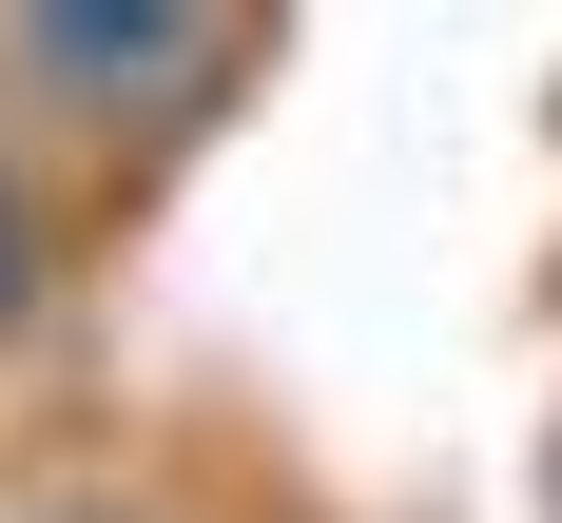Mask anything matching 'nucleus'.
I'll list each match as a JSON object with an SVG mask.
<instances>
[{"label": "nucleus", "instance_id": "nucleus-1", "mask_svg": "<svg viewBox=\"0 0 562 523\" xmlns=\"http://www.w3.org/2000/svg\"><path fill=\"white\" fill-rule=\"evenodd\" d=\"M0 78H40L78 116H175L214 78V20H175V0H40V20H0Z\"/></svg>", "mask_w": 562, "mask_h": 523}, {"label": "nucleus", "instance_id": "nucleus-2", "mask_svg": "<svg viewBox=\"0 0 562 523\" xmlns=\"http://www.w3.org/2000/svg\"><path fill=\"white\" fill-rule=\"evenodd\" d=\"M40 310V214H20V174H0V330Z\"/></svg>", "mask_w": 562, "mask_h": 523}, {"label": "nucleus", "instance_id": "nucleus-3", "mask_svg": "<svg viewBox=\"0 0 562 523\" xmlns=\"http://www.w3.org/2000/svg\"><path fill=\"white\" fill-rule=\"evenodd\" d=\"M20 523H136V504H20Z\"/></svg>", "mask_w": 562, "mask_h": 523}]
</instances>
